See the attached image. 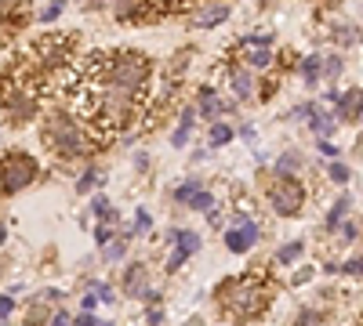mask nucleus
<instances>
[{"mask_svg": "<svg viewBox=\"0 0 363 326\" xmlns=\"http://www.w3.org/2000/svg\"><path fill=\"white\" fill-rule=\"evenodd\" d=\"M272 283L265 279V272H247V276H233V279H225L222 286H218V305L233 315V319H240V322H251V319H258L265 308H269V298H272V290H269Z\"/></svg>", "mask_w": 363, "mask_h": 326, "instance_id": "f257e3e1", "label": "nucleus"}, {"mask_svg": "<svg viewBox=\"0 0 363 326\" xmlns=\"http://www.w3.org/2000/svg\"><path fill=\"white\" fill-rule=\"evenodd\" d=\"M44 138H48V145L58 156H69V160L91 156L99 149V141H95V134L87 131V124L80 120L77 112H66V109L51 112L44 120Z\"/></svg>", "mask_w": 363, "mask_h": 326, "instance_id": "f03ea898", "label": "nucleus"}, {"mask_svg": "<svg viewBox=\"0 0 363 326\" xmlns=\"http://www.w3.org/2000/svg\"><path fill=\"white\" fill-rule=\"evenodd\" d=\"M73 51H77V33H48L26 51V62L40 73H55L62 66H73Z\"/></svg>", "mask_w": 363, "mask_h": 326, "instance_id": "7ed1b4c3", "label": "nucleus"}, {"mask_svg": "<svg viewBox=\"0 0 363 326\" xmlns=\"http://www.w3.org/2000/svg\"><path fill=\"white\" fill-rule=\"evenodd\" d=\"M37 174H40V167L29 153H8L4 160H0V192L15 196V192L29 189L37 182Z\"/></svg>", "mask_w": 363, "mask_h": 326, "instance_id": "20e7f679", "label": "nucleus"}, {"mask_svg": "<svg viewBox=\"0 0 363 326\" xmlns=\"http://www.w3.org/2000/svg\"><path fill=\"white\" fill-rule=\"evenodd\" d=\"M265 199H269L277 218H294L301 206H306V185H301L298 177H280L277 174L265 189Z\"/></svg>", "mask_w": 363, "mask_h": 326, "instance_id": "39448f33", "label": "nucleus"}, {"mask_svg": "<svg viewBox=\"0 0 363 326\" xmlns=\"http://www.w3.org/2000/svg\"><path fill=\"white\" fill-rule=\"evenodd\" d=\"M222 240H225V250H229V254H247V250H255V247H258L262 228H258V221H255V218L236 214V218L229 221V228H225Z\"/></svg>", "mask_w": 363, "mask_h": 326, "instance_id": "423d86ee", "label": "nucleus"}, {"mask_svg": "<svg viewBox=\"0 0 363 326\" xmlns=\"http://www.w3.org/2000/svg\"><path fill=\"white\" fill-rule=\"evenodd\" d=\"M167 240L174 243V250L167 254V272H178L182 269V264H186L196 250H200V232H193V228H171L167 232Z\"/></svg>", "mask_w": 363, "mask_h": 326, "instance_id": "0eeeda50", "label": "nucleus"}, {"mask_svg": "<svg viewBox=\"0 0 363 326\" xmlns=\"http://www.w3.org/2000/svg\"><path fill=\"white\" fill-rule=\"evenodd\" d=\"M225 76H229V87H233V95L236 98H251L255 91H258V80H255V69H247L244 62H229V69H225Z\"/></svg>", "mask_w": 363, "mask_h": 326, "instance_id": "6e6552de", "label": "nucleus"}, {"mask_svg": "<svg viewBox=\"0 0 363 326\" xmlns=\"http://www.w3.org/2000/svg\"><path fill=\"white\" fill-rule=\"evenodd\" d=\"M229 18V4L225 0H211V4H203V8H196L193 15H189V22L196 25V29H215V25H222Z\"/></svg>", "mask_w": 363, "mask_h": 326, "instance_id": "1a4fd4ad", "label": "nucleus"}, {"mask_svg": "<svg viewBox=\"0 0 363 326\" xmlns=\"http://www.w3.org/2000/svg\"><path fill=\"white\" fill-rule=\"evenodd\" d=\"M225 109H229V105L222 102V95L215 91V87H200V95H196V112L203 116V120L218 124V116H222Z\"/></svg>", "mask_w": 363, "mask_h": 326, "instance_id": "9d476101", "label": "nucleus"}, {"mask_svg": "<svg viewBox=\"0 0 363 326\" xmlns=\"http://www.w3.org/2000/svg\"><path fill=\"white\" fill-rule=\"evenodd\" d=\"M149 286H153V283H149V269H145L142 261H135L131 269L124 272V293H128V298H135V301H142V293Z\"/></svg>", "mask_w": 363, "mask_h": 326, "instance_id": "9b49d317", "label": "nucleus"}, {"mask_svg": "<svg viewBox=\"0 0 363 326\" xmlns=\"http://www.w3.org/2000/svg\"><path fill=\"white\" fill-rule=\"evenodd\" d=\"M335 109H338V124L345 120H363V91L359 87H352V91H345V95H338V102H335Z\"/></svg>", "mask_w": 363, "mask_h": 326, "instance_id": "f8f14e48", "label": "nucleus"}, {"mask_svg": "<svg viewBox=\"0 0 363 326\" xmlns=\"http://www.w3.org/2000/svg\"><path fill=\"white\" fill-rule=\"evenodd\" d=\"M309 127H313L316 141H323V138H330V134L338 131V116L335 112H316L313 120H309Z\"/></svg>", "mask_w": 363, "mask_h": 326, "instance_id": "ddd939ff", "label": "nucleus"}, {"mask_svg": "<svg viewBox=\"0 0 363 326\" xmlns=\"http://www.w3.org/2000/svg\"><path fill=\"white\" fill-rule=\"evenodd\" d=\"M272 257H277V264H284V269H291V264H298L301 257H306V243H301V240H291V243H284L277 254H272Z\"/></svg>", "mask_w": 363, "mask_h": 326, "instance_id": "4468645a", "label": "nucleus"}, {"mask_svg": "<svg viewBox=\"0 0 363 326\" xmlns=\"http://www.w3.org/2000/svg\"><path fill=\"white\" fill-rule=\"evenodd\" d=\"M323 76V58L320 54H306V62H301V80H306V87H316Z\"/></svg>", "mask_w": 363, "mask_h": 326, "instance_id": "2eb2a0df", "label": "nucleus"}, {"mask_svg": "<svg viewBox=\"0 0 363 326\" xmlns=\"http://www.w3.org/2000/svg\"><path fill=\"white\" fill-rule=\"evenodd\" d=\"M244 66L247 69H269L272 66V47H244Z\"/></svg>", "mask_w": 363, "mask_h": 326, "instance_id": "dca6fc26", "label": "nucleus"}, {"mask_svg": "<svg viewBox=\"0 0 363 326\" xmlns=\"http://www.w3.org/2000/svg\"><path fill=\"white\" fill-rule=\"evenodd\" d=\"M229 141H233V127L225 120L211 124V131H207V145H211V149H222V145H229Z\"/></svg>", "mask_w": 363, "mask_h": 326, "instance_id": "f3484780", "label": "nucleus"}, {"mask_svg": "<svg viewBox=\"0 0 363 326\" xmlns=\"http://www.w3.org/2000/svg\"><path fill=\"white\" fill-rule=\"evenodd\" d=\"M349 206H352V196H338L335 206L327 211V228H338L345 221V214H349Z\"/></svg>", "mask_w": 363, "mask_h": 326, "instance_id": "a211bd4d", "label": "nucleus"}, {"mask_svg": "<svg viewBox=\"0 0 363 326\" xmlns=\"http://www.w3.org/2000/svg\"><path fill=\"white\" fill-rule=\"evenodd\" d=\"M215 203H218V196H215V192L200 189V192L189 199V211H200V214H207V211H215Z\"/></svg>", "mask_w": 363, "mask_h": 326, "instance_id": "6ab92c4d", "label": "nucleus"}, {"mask_svg": "<svg viewBox=\"0 0 363 326\" xmlns=\"http://www.w3.org/2000/svg\"><path fill=\"white\" fill-rule=\"evenodd\" d=\"M200 189H203V185H200V177H189V182H182V185L174 189V199H178L182 206H189V199H193Z\"/></svg>", "mask_w": 363, "mask_h": 326, "instance_id": "aec40b11", "label": "nucleus"}, {"mask_svg": "<svg viewBox=\"0 0 363 326\" xmlns=\"http://www.w3.org/2000/svg\"><path fill=\"white\" fill-rule=\"evenodd\" d=\"M99 182L106 185V174H102V170H84V174L77 177V192H91Z\"/></svg>", "mask_w": 363, "mask_h": 326, "instance_id": "412c9836", "label": "nucleus"}, {"mask_svg": "<svg viewBox=\"0 0 363 326\" xmlns=\"http://www.w3.org/2000/svg\"><path fill=\"white\" fill-rule=\"evenodd\" d=\"M301 167V160H298V153H284L280 160H277V174L280 177H294V170Z\"/></svg>", "mask_w": 363, "mask_h": 326, "instance_id": "4be33fe9", "label": "nucleus"}, {"mask_svg": "<svg viewBox=\"0 0 363 326\" xmlns=\"http://www.w3.org/2000/svg\"><path fill=\"white\" fill-rule=\"evenodd\" d=\"M342 69H345V58H342V54H327V58H323V76H327V80H338Z\"/></svg>", "mask_w": 363, "mask_h": 326, "instance_id": "5701e85b", "label": "nucleus"}, {"mask_svg": "<svg viewBox=\"0 0 363 326\" xmlns=\"http://www.w3.org/2000/svg\"><path fill=\"white\" fill-rule=\"evenodd\" d=\"M189 134H193V124H182V120H178V127H174V134H171V145H174V149H186Z\"/></svg>", "mask_w": 363, "mask_h": 326, "instance_id": "b1692460", "label": "nucleus"}, {"mask_svg": "<svg viewBox=\"0 0 363 326\" xmlns=\"http://www.w3.org/2000/svg\"><path fill=\"white\" fill-rule=\"evenodd\" d=\"M327 177H330V182H335V185H345L349 177H352V170H349L345 163H338V160H335V163L327 167Z\"/></svg>", "mask_w": 363, "mask_h": 326, "instance_id": "393cba45", "label": "nucleus"}, {"mask_svg": "<svg viewBox=\"0 0 363 326\" xmlns=\"http://www.w3.org/2000/svg\"><path fill=\"white\" fill-rule=\"evenodd\" d=\"M124 254H128V243H124V240H113V243L102 247V261H120Z\"/></svg>", "mask_w": 363, "mask_h": 326, "instance_id": "a878e982", "label": "nucleus"}, {"mask_svg": "<svg viewBox=\"0 0 363 326\" xmlns=\"http://www.w3.org/2000/svg\"><path fill=\"white\" fill-rule=\"evenodd\" d=\"M149 228H153V218H149V211H142V206H138V211H135V228H131V235H142V232H149Z\"/></svg>", "mask_w": 363, "mask_h": 326, "instance_id": "bb28decb", "label": "nucleus"}, {"mask_svg": "<svg viewBox=\"0 0 363 326\" xmlns=\"http://www.w3.org/2000/svg\"><path fill=\"white\" fill-rule=\"evenodd\" d=\"M294 326H330L320 312H298V322Z\"/></svg>", "mask_w": 363, "mask_h": 326, "instance_id": "cd10ccee", "label": "nucleus"}, {"mask_svg": "<svg viewBox=\"0 0 363 326\" xmlns=\"http://www.w3.org/2000/svg\"><path fill=\"white\" fill-rule=\"evenodd\" d=\"M109 206H113V203H109V196H106V192H99L95 199H91V214H95V218H102V214L109 211Z\"/></svg>", "mask_w": 363, "mask_h": 326, "instance_id": "c85d7f7f", "label": "nucleus"}, {"mask_svg": "<svg viewBox=\"0 0 363 326\" xmlns=\"http://www.w3.org/2000/svg\"><path fill=\"white\" fill-rule=\"evenodd\" d=\"M91 290H95V298H99L102 305H113V298H116V293L109 290V283H91Z\"/></svg>", "mask_w": 363, "mask_h": 326, "instance_id": "c756f323", "label": "nucleus"}, {"mask_svg": "<svg viewBox=\"0 0 363 326\" xmlns=\"http://www.w3.org/2000/svg\"><path fill=\"white\" fill-rule=\"evenodd\" d=\"M62 4H66V0H51V4L40 11V22H55V18H58V11H62Z\"/></svg>", "mask_w": 363, "mask_h": 326, "instance_id": "7c9ffc66", "label": "nucleus"}, {"mask_svg": "<svg viewBox=\"0 0 363 326\" xmlns=\"http://www.w3.org/2000/svg\"><path fill=\"white\" fill-rule=\"evenodd\" d=\"M95 243H99V247L113 243V225H99V228H95Z\"/></svg>", "mask_w": 363, "mask_h": 326, "instance_id": "2f4dec72", "label": "nucleus"}, {"mask_svg": "<svg viewBox=\"0 0 363 326\" xmlns=\"http://www.w3.org/2000/svg\"><path fill=\"white\" fill-rule=\"evenodd\" d=\"M335 40H338V44H352V40H356V29L338 25V29H335Z\"/></svg>", "mask_w": 363, "mask_h": 326, "instance_id": "473e14b6", "label": "nucleus"}, {"mask_svg": "<svg viewBox=\"0 0 363 326\" xmlns=\"http://www.w3.org/2000/svg\"><path fill=\"white\" fill-rule=\"evenodd\" d=\"M342 272H345V276H363V257L345 261V264H342Z\"/></svg>", "mask_w": 363, "mask_h": 326, "instance_id": "72a5a7b5", "label": "nucleus"}, {"mask_svg": "<svg viewBox=\"0 0 363 326\" xmlns=\"http://www.w3.org/2000/svg\"><path fill=\"white\" fill-rule=\"evenodd\" d=\"M338 228H342V232H338V240H342V243H352V240H356V225H352V221H342Z\"/></svg>", "mask_w": 363, "mask_h": 326, "instance_id": "f704fd0d", "label": "nucleus"}, {"mask_svg": "<svg viewBox=\"0 0 363 326\" xmlns=\"http://www.w3.org/2000/svg\"><path fill=\"white\" fill-rule=\"evenodd\" d=\"M145 322H149V326H160V322H164V308H157V305L145 308Z\"/></svg>", "mask_w": 363, "mask_h": 326, "instance_id": "c9c22d12", "label": "nucleus"}, {"mask_svg": "<svg viewBox=\"0 0 363 326\" xmlns=\"http://www.w3.org/2000/svg\"><path fill=\"white\" fill-rule=\"evenodd\" d=\"M15 312V298H11V293H4V298H0V319H8Z\"/></svg>", "mask_w": 363, "mask_h": 326, "instance_id": "e433bc0d", "label": "nucleus"}, {"mask_svg": "<svg viewBox=\"0 0 363 326\" xmlns=\"http://www.w3.org/2000/svg\"><path fill=\"white\" fill-rule=\"evenodd\" d=\"M316 149L323 153V156H338V145L330 141V138H323V141H316Z\"/></svg>", "mask_w": 363, "mask_h": 326, "instance_id": "4c0bfd02", "label": "nucleus"}, {"mask_svg": "<svg viewBox=\"0 0 363 326\" xmlns=\"http://www.w3.org/2000/svg\"><path fill=\"white\" fill-rule=\"evenodd\" d=\"M73 326H99V319L91 312H80V315H73Z\"/></svg>", "mask_w": 363, "mask_h": 326, "instance_id": "58836bf2", "label": "nucleus"}, {"mask_svg": "<svg viewBox=\"0 0 363 326\" xmlns=\"http://www.w3.org/2000/svg\"><path fill=\"white\" fill-rule=\"evenodd\" d=\"M51 326H73V315L69 312H55L51 315Z\"/></svg>", "mask_w": 363, "mask_h": 326, "instance_id": "ea45409f", "label": "nucleus"}, {"mask_svg": "<svg viewBox=\"0 0 363 326\" xmlns=\"http://www.w3.org/2000/svg\"><path fill=\"white\" fill-rule=\"evenodd\" d=\"M142 301H145V305H149V308H153V305H157V301H160V290H157V286H149V290H145V293H142Z\"/></svg>", "mask_w": 363, "mask_h": 326, "instance_id": "a19ab883", "label": "nucleus"}, {"mask_svg": "<svg viewBox=\"0 0 363 326\" xmlns=\"http://www.w3.org/2000/svg\"><path fill=\"white\" fill-rule=\"evenodd\" d=\"M80 305H84V312H95V305H99L95 290H91V293H84V298H80Z\"/></svg>", "mask_w": 363, "mask_h": 326, "instance_id": "79ce46f5", "label": "nucleus"}, {"mask_svg": "<svg viewBox=\"0 0 363 326\" xmlns=\"http://www.w3.org/2000/svg\"><path fill=\"white\" fill-rule=\"evenodd\" d=\"M309 279H313V269H301V272L294 276V286H306Z\"/></svg>", "mask_w": 363, "mask_h": 326, "instance_id": "37998d69", "label": "nucleus"}, {"mask_svg": "<svg viewBox=\"0 0 363 326\" xmlns=\"http://www.w3.org/2000/svg\"><path fill=\"white\" fill-rule=\"evenodd\" d=\"M135 167L145 170V167H149V156H145V153H135Z\"/></svg>", "mask_w": 363, "mask_h": 326, "instance_id": "c03bdc74", "label": "nucleus"}, {"mask_svg": "<svg viewBox=\"0 0 363 326\" xmlns=\"http://www.w3.org/2000/svg\"><path fill=\"white\" fill-rule=\"evenodd\" d=\"M4 243H8V225L0 221V247H4Z\"/></svg>", "mask_w": 363, "mask_h": 326, "instance_id": "a18cd8bd", "label": "nucleus"}, {"mask_svg": "<svg viewBox=\"0 0 363 326\" xmlns=\"http://www.w3.org/2000/svg\"><path fill=\"white\" fill-rule=\"evenodd\" d=\"M186 326H203V322L200 319H186Z\"/></svg>", "mask_w": 363, "mask_h": 326, "instance_id": "49530a36", "label": "nucleus"}, {"mask_svg": "<svg viewBox=\"0 0 363 326\" xmlns=\"http://www.w3.org/2000/svg\"><path fill=\"white\" fill-rule=\"evenodd\" d=\"M99 326H113V322H102V319H99Z\"/></svg>", "mask_w": 363, "mask_h": 326, "instance_id": "de8ad7c7", "label": "nucleus"}, {"mask_svg": "<svg viewBox=\"0 0 363 326\" xmlns=\"http://www.w3.org/2000/svg\"><path fill=\"white\" fill-rule=\"evenodd\" d=\"M4 4H8V0H0V8H4Z\"/></svg>", "mask_w": 363, "mask_h": 326, "instance_id": "09e8293b", "label": "nucleus"}]
</instances>
